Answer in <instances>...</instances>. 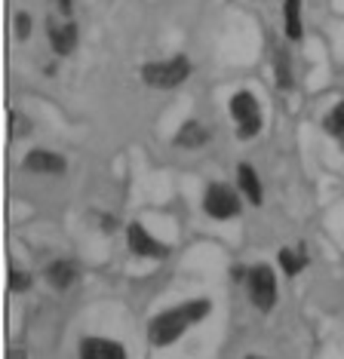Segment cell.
<instances>
[{"label": "cell", "mask_w": 344, "mask_h": 359, "mask_svg": "<svg viewBox=\"0 0 344 359\" xmlns=\"http://www.w3.org/2000/svg\"><path fill=\"white\" fill-rule=\"evenodd\" d=\"M31 273H25V271H19V267H10V292L13 295H19V292H25V289H31Z\"/></svg>", "instance_id": "e0dca14e"}, {"label": "cell", "mask_w": 344, "mask_h": 359, "mask_svg": "<svg viewBox=\"0 0 344 359\" xmlns=\"http://www.w3.org/2000/svg\"><path fill=\"white\" fill-rule=\"evenodd\" d=\"M46 34H49V43H53V50L59 53V55H71L74 50H77L80 28L74 25V22H65V25H59L55 19H49Z\"/></svg>", "instance_id": "ba28073f"}, {"label": "cell", "mask_w": 344, "mask_h": 359, "mask_svg": "<svg viewBox=\"0 0 344 359\" xmlns=\"http://www.w3.org/2000/svg\"><path fill=\"white\" fill-rule=\"evenodd\" d=\"M307 264V258L301 255V252H292V249H283L280 252V267H283V273H289V276H295V273H301V267Z\"/></svg>", "instance_id": "2e32d148"}, {"label": "cell", "mask_w": 344, "mask_h": 359, "mask_svg": "<svg viewBox=\"0 0 344 359\" xmlns=\"http://www.w3.org/2000/svg\"><path fill=\"white\" fill-rule=\"evenodd\" d=\"M283 19H286V37L301 40V34H305V25H301V0H286Z\"/></svg>", "instance_id": "4fadbf2b"}, {"label": "cell", "mask_w": 344, "mask_h": 359, "mask_svg": "<svg viewBox=\"0 0 344 359\" xmlns=\"http://www.w3.org/2000/svg\"><path fill=\"white\" fill-rule=\"evenodd\" d=\"M237 184H240V194L252 203V206H261V197H265V191H261L258 172L249 166V163H240V166H237Z\"/></svg>", "instance_id": "8fae6325"}, {"label": "cell", "mask_w": 344, "mask_h": 359, "mask_svg": "<svg viewBox=\"0 0 344 359\" xmlns=\"http://www.w3.org/2000/svg\"><path fill=\"white\" fill-rule=\"evenodd\" d=\"M274 74H277V83L283 89L292 86V65H289V53H286L283 46L274 53Z\"/></svg>", "instance_id": "5bb4252c"}, {"label": "cell", "mask_w": 344, "mask_h": 359, "mask_svg": "<svg viewBox=\"0 0 344 359\" xmlns=\"http://www.w3.org/2000/svg\"><path fill=\"white\" fill-rule=\"evenodd\" d=\"M84 359H126V350L117 341H108V338H86L80 341V350H77Z\"/></svg>", "instance_id": "9c48e42d"}, {"label": "cell", "mask_w": 344, "mask_h": 359, "mask_svg": "<svg viewBox=\"0 0 344 359\" xmlns=\"http://www.w3.org/2000/svg\"><path fill=\"white\" fill-rule=\"evenodd\" d=\"M126 243H129V249H133L135 255H142V258H166L169 255L166 243H160L157 236H151L145 231V224H138V222H129Z\"/></svg>", "instance_id": "8992f818"}, {"label": "cell", "mask_w": 344, "mask_h": 359, "mask_svg": "<svg viewBox=\"0 0 344 359\" xmlns=\"http://www.w3.org/2000/svg\"><path fill=\"white\" fill-rule=\"evenodd\" d=\"M59 10H62L65 15H68V13H71V0H59Z\"/></svg>", "instance_id": "d6986e66"}, {"label": "cell", "mask_w": 344, "mask_h": 359, "mask_svg": "<svg viewBox=\"0 0 344 359\" xmlns=\"http://www.w3.org/2000/svg\"><path fill=\"white\" fill-rule=\"evenodd\" d=\"M74 280H77V267H74L71 261H53V264L46 267V283L53 285V289H68Z\"/></svg>", "instance_id": "7c38bea8"}, {"label": "cell", "mask_w": 344, "mask_h": 359, "mask_svg": "<svg viewBox=\"0 0 344 359\" xmlns=\"http://www.w3.org/2000/svg\"><path fill=\"white\" fill-rule=\"evenodd\" d=\"M231 114L237 120V133H240V138L258 135V129H261V108H258V102H256V95H252V93H234Z\"/></svg>", "instance_id": "5b68a950"}, {"label": "cell", "mask_w": 344, "mask_h": 359, "mask_svg": "<svg viewBox=\"0 0 344 359\" xmlns=\"http://www.w3.org/2000/svg\"><path fill=\"white\" fill-rule=\"evenodd\" d=\"M338 142H341V148H344V138H338Z\"/></svg>", "instance_id": "ffe728a7"}, {"label": "cell", "mask_w": 344, "mask_h": 359, "mask_svg": "<svg viewBox=\"0 0 344 359\" xmlns=\"http://www.w3.org/2000/svg\"><path fill=\"white\" fill-rule=\"evenodd\" d=\"M323 129L329 135H335V138H344V99L323 117Z\"/></svg>", "instance_id": "9a60e30c"}, {"label": "cell", "mask_w": 344, "mask_h": 359, "mask_svg": "<svg viewBox=\"0 0 344 359\" xmlns=\"http://www.w3.org/2000/svg\"><path fill=\"white\" fill-rule=\"evenodd\" d=\"M246 292H249V301L261 310V313H270V310L277 307V298H280L274 267H267V264L252 267V271L246 273Z\"/></svg>", "instance_id": "3957f363"}, {"label": "cell", "mask_w": 344, "mask_h": 359, "mask_svg": "<svg viewBox=\"0 0 344 359\" xmlns=\"http://www.w3.org/2000/svg\"><path fill=\"white\" fill-rule=\"evenodd\" d=\"M22 166L28 169V172H34V175H65L68 163H65L62 154L46 151V148H37V151H31L28 157L22 160Z\"/></svg>", "instance_id": "52a82bcc"}, {"label": "cell", "mask_w": 344, "mask_h": 359, "mask_svg": "<svg viewBox=\"0 0 344 359\" xmlns=\"http://www.w3.org/2000/svg\"><path fill=\"white\" fill-rule=\"evenodd\" d=\"M172 142H176V148H182V151H197L209 142V129L203 123H197V120H187V123L176 133Z\"/></svg>", "instance_id": "30bf717a"}, {"label": "cell", "mask_w": 344, "mask_h": 359, "mask_svg": "<svg viewBox=\"0 0 344 359\" xmlns=\"http://www.w3.org/2000/svg\"><path fill=\"white\" fill-rule=\"evenodd\" d=\"M31 34V15L28 13H15V37L25 40Z\"/></svg>", "instance_id": "ac0fdd59"}, {"label": "cell", "mask_w": 344, "mask_h": 359, "mask_svg": "<svg viewBox=\"0 0 344 359\" xmlns=\"http://www.w3.org/2000/svg\"><path fill=\"white\" fill-rule=\"evenodd\" d=\"M203 209H206V215L218 218V222H227V218H237L243 209V200L240 194L234 191V187L227 184H209L206 194H203Z\"/></svg>", "instance_id": "277c9868"}, {"label": "cell", "mask_w": 344, "mask_h": 359, "mask_svg": "<svg viewBox=\"0 0 344 359\" xmlns=\"http://www.w3.org/2000/svg\"><path fill=\"white\" fill-rule=\"evenodd\" d=\"M209 310H212L209 298H197V301H187L182 307L163 310V313H157L151 323H147V341H151L154 347H169L172 341L182 338L191 325L206 320Z\"/></svg>", "instance_id": "6da1fadb"}, {"label": "cell", "mask_w": 344, "mask_h": 359, "mask_svg": "<svg viewBox=\"0 0 344 359\" xmlns=\"http://www.w3.org/2000/svg\"><path fill=\"white\" fill-rule=\"evenodd\" d=\"M191 77V62L185 55H172L163 62H147L142 68V80L154 89H176Z\"/></svg>", "instance_id": "7a4b0ae2"}]
</instances>
